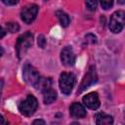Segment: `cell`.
I'll return each mask as SVG.
<instances>
[{
  "instance_id": "obj_11",
  "label": "cell",
  "mask_w": 125,
  "mask_h": 125,
  "mask_svg": "<svg viewBox=\"0 0 125 125\" xmlns=\"http://www.w3.org/2000/svg\"><path fill=\"white\" fill-rule=\"evenodd\" d=\"M96 123L97 125H112L113 119L110 115L101 112L96 115Z\"/></svg>"
},
{
  "instance_id": "obj_16",
  "label": "cell",
  "mask_w": 125,
  "mask_h": 125,
  "mask_svg": "<svg viewBox=\"0 0 125 125\" xmlns=\"http://www.w3.org/2000/svg\"><path fill=\"white\" fill-rule=\"evenodd\" d=\"M97 42V38L95 35L93 34H87L85 36V40H84V44H94Z\"/></svg>"
},
{
  "instance_id": "obj_23",
  "label": "cell",
  "mask_w": 125,
  "mask_h": 125,
  "mask_svg": "<svg viewBox=\"0 0 125 125\" xmlns=\"http://www.w3.org/2000/svg\"><path fill=\"white\" fill-rule=\"evenodd\" d=\"M1 33H2V34H1V37H3V36L5 35V31H4L3 28H1Z\"/></svg>"
},
{
  "instance_id": "obj_24",
  "label": "cell",
  "mask_w": 125,
  "mask_h": 125,
  "mask_svg": "<svg viewBox=\"0 0 125 125\" xmlns=\"http://www.w3.org/2000/svg\"><path fill=\"white\" fill-rule=\"evenodd\" d=\"M119 4H125V1H118Z\"/></svg>"
},
{
  "instance_id": "obj_21",
  "label": "cell",
  "mask_w": 125,
  "mask_h": 125,
  "mask_svg": "<svg viewBox=\"0 0 125 125\" xmlns=\"http://www.w3.org/2000/svg\"><path fill=\"white\" fill-rule=\"evenodd\" d=\"M3 3L6 4V5H16L18 3L17 0H14V1H6V0H3Z\"/></svg>"
},
{
  "instance_id": "obj_12",
  "label": "cell",
  "mask_w": 125,
  "mask_h": 125,
  "mask_svg": "<svg viewBox=\"0 0 125 125\" xmlns=\"http://www.w3.org/2000/svg\"><path fill=\"white\" fill-rule=\"evenodd\" d=\"M51 85H52V81H51L50 78L41 77L40 80H39V82L35 86V88L38 89V90H40V91H42V93H43V92L51 89Z\"/></svg>"
},
{
  "instance_id": "obj_20",
  "label": "cell",
  "mask_w": 125,
  "mask_h": 125,
  "mask_svg": "<svg viewBox=\"0 0 125 125\" xmlns=\"http://www.w3.org/2000/svg\"><path fill=\"white\" fill-rule=\"evenodd\" d=\"M32 125H47V124H46L45 121L42 120V119H36V120H34V121L32 122Z\"/></svg>"
},
{
  "instance_id": "obj_25",
  "label": "cell",
  "mask_w": 125,
  "mask_h": 125,
  "mask_svg": "<svg viewBox=\"0 0 125 125\" xmlns=\"http://www.w3.org/2000/svg\"><path fill=\"white\" fill-rule=\"evenodd\" d=\"M71 125H80V124H79V123H77V122H73Z\"/></svg>"
},
{
  "instance_id": "obj_9",
  "label": "cell",
  "mask_w": 125,
  "mask_h": 125,
  "mask_svg": "<svg viewBox=\"0 0 125 125\" xmlns=\"http://www.w3.org/2000/svg\"><path fill=\"white\" fill-rule=\"evenodd\" d=\"M84 104L90 109H97L100 106V100L97 93H90L83 97Z\"/></svg>"
},
{
  "instance_id": "obj_19",
  "label": "cell",
  "mask_w": 125,
  "mask_h": 125,
  "mask_svg": "<svg viewBox=\"0 0 125 125\" xmlns=\"http://www.w3.org/2000/svg\"><path fill=\"white\" fill-rule=\"evenodd\" d=\"M112 5H113V1H102V2H101V6H102L104 10H107V9L111 8Z\"/></svg>"
},
{
  "instance_id": "obj_15",
  "label": "cell",
  "mask_w": 125,
  "mask_h": 125,
  "mask_svg": "<svg viewBox=\"0 0 125 125\" xmlns=\"http://www.w3.org/2000/svg\"><path fill=\"white\" fill-rule=\"evenodd\" d=\"M6 28H7V31H10V32L14 33V32L19 31L20 26H19V24L17 22H8L6 24Z\"/></svg>"
},
{
  "instance_id": "obj_5",
  "label": "cell",
  "mask_w": 125,
  "mask_h": 125,
  "mask_svg": "<svg viewBox=\"0 0 125 125\" xmlns=\"http://www.w3.org/2000/svg\"><path fill=\"white\" fill-rule=\"evenodd\" d=\"M22 74H23L24 80L28 84H30V85H32L34 87L37 85V83L39 82V80L41 78V76L39 75L38 71L33 66H31L30 64H25L23 66Z\"/></svg>"
},
{
  "instance_id": "obj_7",
  "label": "cell",
  "mask_w": 125,
  "mask_h": 125,
  "mask_svg": "<svg viewBox=\"0 0 125 125\" xmlns=\"http://www.w3.org/2000/svg\"><path fill=\"white\" fill-rule=\"evenodd\" d=\"M37 12H38V7L35 4H30L25 6L21 12V20L25 22V23H30L31 21H34V19L37 16Z\"/></svg>"
},
{
  "instance_id": "obj_18",
  "label": "cell",
  "mask_w": 125,
  "mask_h": 125,
  "mask_svg": "<svg viewBox=\"0 0 125 125\" xmlns=\"http://www.w3.org/2000/svg\"><path fill=\"white\" fill-rule=\"evenodd\" d=\"M86 6L90 11H95L97 8V2L96 1H87Z\"/></svg>"
},
{
  "instance_id": "obj_8",
  "label": "cell",
  "mask_w": 125,
  "mask_h": 125,
  "mask_svg": "<svg viewBox=\"0 0 125 125\" xmlns=\"http://www.w3.org/2000/svg\"><path fill=\"white\" fill-rule=\"evenodd\" d=\"M61 60H62V62L66 66H70L75 62V55L70 47L67 46L62 50Z\"/></svg>"
},
{
  "instance_id": "obj_1",
  "label": "cell",
  "mask_w": 125,
  "mask_h": 125,
  "mask_svg": "<svg viewBox=\"0 0 125 125\" xmlns=\"http://www.w3.org/2000/svg\"><path fill=\"white\" fill-rule=\"evenodd\" d=\"M32 43H33V35L31 34V32L27 31L18 38L16 49L19 59H21V56L29 49V47H31Z\"/></svg>"
},
{
  "instance_id": "obj_14",
  "label": "cell",
  "mask_w": 125,
  "mask_h": 125,
  "mask_svg": "<svg viewBox=\"0 0 125 125\" xmlns=\"http://www.w3.org/2000/svg\"><path fill=\"white\" fill-rule=\"evenodd\" d=\"M56 16L59 19V21H60V22H61V24L62 26H67L68 25V23H69V18H68V16L64 12H62V11H57L56 12Z\"/></svg>"
},
{
  "instance_id": "obj_13",
  "label": "cell",
  "mask_w": 125,
  "mask_h": 125,
  "mask_svg": "<svg viewBox=\"0 0 125 125\" xmlns=\"http://www.w3.org/2000/svg\"><path fill=\"white\" fill-rule=\"evenodd\" d=\"M56 99H57V93L52 88L43 92V100L45 104H52L53 102L56 101Z\"/></svg>"
},
{
  "instance_id": "obj_2",
  "label": "cell",
  "mask_w": 125,
  "mask_h": 125,
  "mask_svg": "<svg viewBox=\"0 0 125 125\" xmlns=\"http://www.w3.org/2000/svg\"><path fill=\"white\" fill-rule=\"evenodd\" d=\"M37 105H38L37 100H36L33 96L29 95V96H27L23 101H21V102L20 103V104H19V109H20V111H21L23 115H25V116H30L31 114H33V113L35 112V110H36V108H37Z\"/></svg>"
},
{
  "instance_id": "obj_17",
  "label": "cell",
  "mask_w": 125,
  "mask_h": 125,
  "mask_svg": "<svg viewBox=\"0 0 125 125\" xmlns=\"http://www.w3.org/2000/svg\"><path fill=\"white\" fill-rule=\"evenodd\" d=\"M37 43H38V46H39L40 48H45V46H46V39H45V36L42 35V34H40V35L38 36V38H37Z\"/></svg>"
},
{
  "instance_id": "obj_22",
  "label": "cell",
  "mask_w": 125,
  "mask_h": 125,
  "mask_svg": "<svg viewBox=\"0 0 125 125\" xmlns=\"http://www.w3.org/2000/svg\"><path fill=\"white\" fill-rule=\"evenodd\" d=\"M1 125H7V122H6V120L4 119L3 116H1Z\"/></svg>"
},
{
  "instance_id": "obj_4",
  "label": "cell",
  "mask_w": 125,
  "mask_h": 125,
  "mask_svg": "<svg viewBox=\"0 0 125 125\" xmlns=\"http://www.w3.org/2000/svg\"><path fill=\"white\" fill-rule=\"evenodd\" d=\"M75 84V76L69 72H63L60 76V88L63 94H70Z\"/></svg>"
},
{
  "instance_id": "obj_6",
  "label": "cell",
  "mask_w": 125,
  "mask_h": 125,
  "mask_svg": "<svg viewBox=\"0 0 125 125\" xmlns=\"http://www.w3.org/2000/svg\"><path fill=\"white\" fill-rule=\"evenodd\" d=\"M98 80V76H97V73H96V70H95V67L94 66H91L88 70V72L85 74L80 86H79V90H78V93H81L83 92L84 90H86L87 88H89L91 85H93L94 83H96Z\"/></svg>"
},
{
  "instance_id": "obj_10",
  "label": "cell",
  "mask_w": 125,
  "mask_h": 125,
  "mask_svg": "<svg viewBox=\"0 0 125 125\" xmlns=\"http://www.w3.org/2000/svg\"><path fill=\"white\" fill-rule=\"evenodd\" d=\"M69 112H70L71 116L74 118H82L86 115V110H85L84 106L78 103H74L70 105Z\"/></svg>"
},
{
  "instance_id": "obj_3",
  "label": "cell",
  "mask_w": 125,
  "mask_h": 125,
  "mask_svg": "<svg viewBox=\"0 0 125 125\" xmlns=\"http://www.w3.org/2000/svg\"><path fill=\"white\" fill-rule=\"evenodd\" d=\"M125 24V12L117 11L112 14L109 21V28L112 32L118 33L122 30Z\"/></svg>"
}]
</instances>
